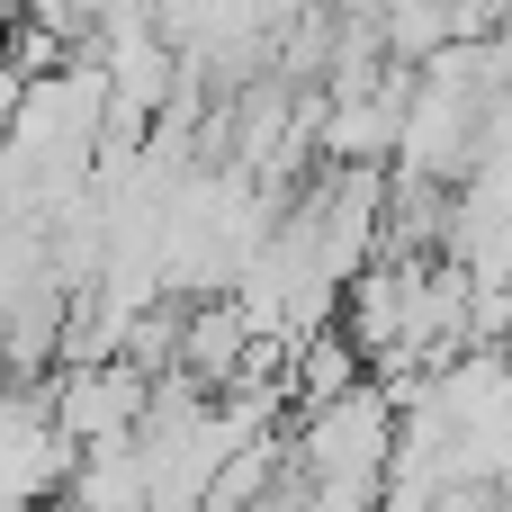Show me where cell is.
Segmentation results:
<instances>
[{"label": "cell", "instance_id": "cell-1", "mask_svg": "<svg viewBox=\"0 0 512 512\" xmlns=\"http://www.w3.org/2000/svg\"><path fill=\"white\" fill-rule=\"evenodd\" d=\"M54 423H63V441L72 450H90V441H126L135 423H144V405H153V369H135L126 351L117 360H72L63 378H54Z\"/></svg>", "mask_w": 512, "mask_h": 512}, {"label": "cell", "instance_id": "cell-2", "mask_svg": "<svg viewBox=\"0 0 512 512\" xmlns=\"http://www.w3.org/2000/svg\"><path fill=\"white\" fill-rule=\"evenodd\" d=\"M495 36H512V0H504V9H495Z\"/></svg>", "mask_w": 512, "mask_h": 512}]
</instances>
